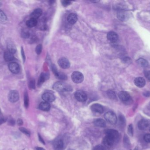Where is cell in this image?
<instances>
[{
  "mask_svg": "<svg viewBox=\"0 0 150 150\" xmlns=\"http://www.w3.org/2000/svg\"><path fill=\"white\" fill-rule=\"evenodd\" d=\"M53 88L60 92H70L72 90L71 86L63 81L56 82L53 85Z\"/></svg>",
  "mask_w": 150,
  "mask_h": 150,
  "instance_id": "cell-1",
  "label": "cell"
},
{
  "mask_svg": "<svg viewBox=\"0 0 150 150\" xmlns=\"http://www.w3.org/2000/svg\"><path fill=\"white\" fill-rule=\"evenodd\" d=\"M104 117L107 121L111 124L114 125L117 122V116L112 111L107 112L105 114Z\"/></svg>",
  "mask_w": 150,
  "mask_h": 150,
  "instance_id": "cell-2",
  "label": "cell"
},
{
  "mask_svg": "<svg viewBox=\"0 0 150 150\" xmlns=\"http://www.w3.org/2000/svg\"><path fill=\"white\" fill-rule=\"evenodd\" d=\"M75 98L80 102H85L87 101V96L86 92L82 90H78L74 94Z\"/></svg>",
  "mask_w": 150,
  "mask_h": 150,
  "instance_id": "cell-3",
  "label": "cell"
},
{
  "mask_svg": "<svg viewBox=\"0 0 150 150\" xmlns=\"http://www.w3.org/2000/svg\"><path fill=\"white\" fill-rule=\"evenodd\" d=\"M72 80L74 82L77 84L81 83L84 81V76L79 71L74 72L72 76Z\"/></svg>",
  "mask_w": 150,
  "mask_h": 150,
  "instance_id": "cell-4",
  "label": "cell"
},
{
  "mask_svg": "<svg viewBox=\"0 0 150 150\" xmlns=\"http://www.w3.org/2000/svg\"><path fill=\"white\" fill-rule=\"evenodd\" d=\"M19 93L17 91L12 90L10 91L8 95V99L10 102L12 103L16 102L19 101Z\"/></svg>",
  "mask_w": 150,
  "mask_h": 150,
  "instance_id": "cell-5",
  "label": "cell"
},
{
  "mask_svg": "<svg viewBox=\"0 0 150 150\" xmlns=\"http://www.w3.org/2000/svg\"><path fill=\"white\" fill-rule=\"evenodd\" d=\"M115 142H116L115 139L113 138H112L110 136L106 135L105 137L103 138L102 143L104 146L109 147L112 146Z\"/></svg>",
  "mask_w": 150,
  "mask_h": 150,
  "instance_id": "cell-6",
  "label": "cell"
},
{
  "mask_svg": "<svg viewBox=\"0 0 150 150\" xmlns=\"http://www.w3.org/2000/svg\"><path fill=\"white\" fill-rule=\"evenodd\" d=\"M58 64L60 67L63 69H68L70 66L69 60L65 57L60 59L58 61Z\"/></svg>",
  "mask_w": 150,
  "mask_h": 150,
  "instance_id": "cell-7",
  "label": "cell"
},
{
  "mask_svg": "<svg viewBox=\"0 0 150 150\" xmlns=\"http://www.w3.org/2000/svg\"><path fill=\"white\" fill-rule=\"evenodd\" d=\"M105 135H109L111 136V137L113 138L114 139H115L116 141H117L119 139V132L116 130L110 129H107L105 131Z\"/></svg>",
  "mask_w": 150,
  "mask_h": 150,
  "instance_id": "cell-8",
  "label": "cell"
},
{
  "mask_svg": "<svg viewBox=\"0 0 150 150\" xmlns=\"http://www.w3.org/2000/svg\"><path fill=\"white\" fill-rule=\"evenodd\" d=\"M91 111L94 113L102 114L104 111V108L101 104H94L91 107Z\"/></svg>",
  "mask_w": 150,
  "mask_h": 150,
  "instance_id": "cell-9",
  "label": "cell"
},
{
  "mask_svg": "<svg viewBox=\"0 0 150 150\" xmlns=\"http://www.w3.org/2000/svg\"><path fill=\"white\" fill-rule=\"evenodd\" d=\"M9 68L11 72L15 74H17L19 73L20 71L19 65L15 62L11 63L10 64H9Z\"/></svg>",
  "mask_w": 150,
  "mask_h": 150,
  "instance_id": "cell-10",
  "label": "cell"
},
{
  "mask_svg": "<svg viewBox=\"0 0 150 150\" xmlns=\"http://www.w3.org/2000/svg\"><path fill=\"white\" fill-rule=\"evenodd\" d=\"M42 98L44 101L47 102H52L55 99V97L53 94L49 92H46L43 94Z\"/></svg>",
  "mask_w": 150,
  "mask_h": 150,
  "instance_id": "cell-11",
  "label": "cell"
},
{
  "mask_svg": "<svg viewBox=\"0 0 150 150\" xmlns=\"http://www.w3.org/2000/svg\"><path fill=\"white\" fill-rule=\"evenodd\" d=\"M119 99L124 102H128L130 100L129 94L126 91H121L119 93Z\"/></svg>",
  "mask_w": 150,
  "mask_h": 150,
  "instance_id": "cell-12",
  "label": "cell"
},
{
  "mask_svg": "<svg viewBox=\"0 0 150 150\" xmlns=\"http://www.w3.org/2000/svg\"><path fill=\"white\" fill-rule=\"evenodd\" d=\"M117 17L122 21H126L129 18V14L126 11L121 10L118 13Z\"/></svg>",
  "mask_w": 150,
  "mask_h": 150,
  "instance_id": "cell-13",
  "label": "cell"
},
{
  "mask_svg": "<svg viewBox=\"0 0 150 150\" xmlns=\"http://www.w3.org/2000/svg\"><path fill=\"white\" fill-rule=\"evenodd\" d=\"M107 38L112 42H115L118 40V36L115 32L111 31L108 32L107 35Z\"/></svg>",
  "mask_w": 150,
  "mask_h": 150,
  "instance_id": "cell-14",
  "label": "cell"
},
{
  "mask_svg": "<svg viewBox=\"0 0 150 150\" xmlns=\"http://www.w3.org/2000/svg\"><path fill=\"white\" fill-rule=\"evenodd\" d=\"M149 125V122L147 120L142 119L138 123V128L141 130H144L148 128Z\"/></svg>",
  "mask_w": 150,
  "mask_h": 150,
  "instance_id": "cell-15",
  "label": "cell"
},
{
  "mask_svg": "<svg viewBox=\"0 0 150 150\" xmlns=\"http://www.w3.org/2000/svg\"><path fill=\"white\" fill-rule=\"evenodd\" d=\"M145 80L142 77H137L134 80L135 85L139 88H142L145 85Z\"/></svg>",
  "mask_w": 150,
  "mask_h": 150,
  "instance_id": "cell-16",
  "label": "cell"
},
{
  "mask_svg": "<svg viewBox=\"0 0 150 150\" xmlns=\"http://www.w3.org/2000/svg\"><path fill=\"white\" fill-rule=\"evenodd\" d=\"M64 142L61 139H58L54 143V147L55 150H62L64 147Z\"/></svg>",
  "mask_w": 150,
  "mask_h": 150,
  "instance_id": "cell-17",
  "label": "cell"
},
{
  "mask_svg": "<svg viewBox=\"0 0 150 150\" xmlns=\"http://www.w3.org/2000/svg\"><path fill=\"white\" fill-rule=\"evenodd\" d=\"M7 46L8 51L10 52L12 54L16 53V48L13 41L11 40L8 41Z\"/></svg>",
  "mask_w": 150,
  "mask_h": 150,
  "instance_id": "cell-18",
  "label": "cell"
},
{
  "mask_svg": "<svg viewBox=\"0 0 150 150\" xmlns=\"http://www.w3.org/2000/svg\"><path fill=\"white\" fill-rule=\"evenodd\" d=\"M39 109L43 111H48L51 109V105L49 103L47 102H42L41 103L39 106Z\"/></svg>",
  "mask_w": 150,
  "mask_h": 150,
  "instance_id": "cell-19",
  "label": "cell"
},
{
  "mask_svg": "<svg viewBox=\"0 0 150 150\" xmlns=\"http://www.w3.org/2000/svg\"><path fill=\"white\" fill-rule=\"evenodd\" d=\"M78 17L76 14L74 13H71L67 17V21L71 24H74L77 23Z\"/></svg>",
  "mask_w": 150,
  "mask_h": 150,
  "instance_id": "cell-20",
  "label": "cell"
},
{
  "mask_svg": "<svg viewBox=\"0 0 150 150\" xmlns=\"http://www.w3.org/2000/svg\"><path fill=\"white\" fill-rule=\"evenodd\" d=\"M94 124L97 127L104 128L106 126V122L105 120L101 118H98L94 120Z\"/></svg>",
  "mask_w": 150,
  "mask_h": 150,
  "instance_id": "cell-21",
  "label": "cell"
},
{
  "mask_svg": "<svg viewBox=\"0 0 150 150\" xmlns=\"http://www.w3.org/2000/svg\"><path fill=\"white\" fill-rule=\"evenodd\" d=\"M42 14V10L40 9H37L34 10L31 14V17L33 19L37 20L39 18Z\"/></svg>",
  "mask_w": 150,
  "mask_h": 150,
  "instance_id": "cell-22",
  "label": "cell"
},
{
  "mask_svg": "<svg viewBox=\"0 0 150 150\" xmlns=\"http://www.w3.org/2000/svg\"><path fill=\"white\" fill-rule=\"evenodd\" d=\"M49 74H47V73H42L40 74L38 80V85L40 86L46 80H47L49 78Z\"/></svg>",
  "mask_w": 150,
  "mask_h": 150,
  "instance_id": "cell-23",
  "label": "cell"
},
{
  "mask_svg": "<svg viewBox=\"0 0 150 150\" xmlns=\"http://www.w3.org/2000/svg\"><path fill=\"white\" fill-rule=\"evenodd\" d=\"M4 58L6 61L9 62V61H12L14 60V55H13V54L11 53L10 52L7 51L5 52L4 53Z\"/></svg>",
  "mask_w": 150,
  "mask_h": 150,
  "instance_id": "cell-24",
  "label": "cell"
},
{
  "mask_svg": "<svg viewBox=\"0 0 150 150\" xmlns=\"http://www.w3.org/2000/svg\"><path fill=\"white\" fill-rule=\"evenodd\" d=\"M137 64L142 67H147L148 65V63L147 60L143 58H140L136 61Z\"/></svg>",
  "mask_w": 150,
  "mask_h": 150,
  "instance_id": "cell-25",
  "label": "cell"
},
{
  "mask_svg": "<svg viewBox=\"0 0 150 150\" xmlns=\"http://www.w3.org/2000/svg\"><path fill=\"white\" fill-rule=\"evenodd\" d=\"M37 20L31 18L30 19L28 20L26 22V25L29 27H33L37 26Z\"/></svg>",
  "mask_w": 150,
  "mask_h": 150,
  "instance_id": "cell-26",
  "label": "cell"
},
{
  "mask_svg": "<svg viewBox=\"0 0 150 150\" xmlns=\"http://www.w3.org/2000/svg\"><path fill=\"white\" fill-rule=\"evenodd\" d=\"M107 94L108 97L111 99H113V100L117 99V96L116 95V94L115 92L113 91L112 90H108L107 92Z\"/></svg>",
  "mask_w": 150,
  "mask_h": 150,
  "instance_id": "cell-27",
  "label": "cell"
},
{
  "mask_svg": "<svg viewBox=\"0 0 150 150\" xmlns=\"http://www.w3.org/2000/svg\"><path fill=\"white\" fill-rule=\"evenodd\" d=\"M24 103L25 108H27L29 105V98L28 95V92L26 91L25 92L24 96Z\"/></svg>",
  "mask_w": 150,
  "mask_h": 150,
  "instance_id": "cell-28",
  "label": "cell"
},
{
  "mask_svg": "<svg viewBox=\"0 0 150 150\" xmlns=\"http://www.w3.org/2000/svg\"><path fill=\"white\" fill-rule=\"evenodd\" d=\"M56 78L61 80H66L67 79V77L66 75L63 73V72H58V74H57L56 76Z\"/></svg>",
  "mask_w": 150,
  "mask_h": 150,
  "instance_id": "cell-29",
  "label": "cell"
},
{
  "mask_svg": "<svg viewBox=\"0 0 150 150\" xmlns=\"http://www.w3.org/2000/svg\"><path fill=\"white\" fill-rule=\"evenodd\" d=\"M7 20V17L5 13L3 11L0 10V20L1 21L5 22Z\"/></svg>",
  "mask_w": 150,
  "mask_h": 150,
  "instance_id": "cell-30",
  "label": "cell"
},
{
  "mask_svg": "<svg viewBox=\"0 0 150 150\" xmlns=\"http://www.w3.org/2000/svg\"><path fill=\"white\" fill-rule=\"evenodd\" d=\"M119 123L122 125H124L126 124V119L124 116L122 115H119Z\"/></svg>",
  "mask_w": 150,
  "mask_h": 150,
  "instance_id": "cell-31",
  "label": "cell"
},
{
  "mask_svg": "<svg viewBox=\"0 0 150 150\" xmlns=\"http://www.w3.org/2000/svg\"><path fill=\"white\" fill-rule=\"evenodd\" d=\"M19 130L21 132L23 133L24 134L26 135V136H30V131L28 130V129H27L26 128H24V127H21L19 128Z\"/></svg>",
  "mask_w": 150,
  "mask_h": 150,
  "instance_id": "cell-32",
  "label": "cell"
},
{
  "mask_svg": "<svg viewBox=\"0 0 150 150\" xmlns=\"http://www.w3.org/2000/svg\"><path fill=\"white\" fill-rule=\"evenodd\" d=\"M128 132L129 136H133V128L132 124H130L128 127Z\"/></svg>",
  "mask_w": 150,
  "mask_h": 150,
  "instance_id": "cell-33",
  "label": "cell"
},
{
  "mask_svg": "<svg viewBox=\"0 0 150 150\" xmlns=\"http://www.w3.org/2000/svg\"><path fill=\"white\" fill-rule=\"evenodd\" d=\"M42 51V45L41 44H39L37 46L36 48V52L37 54L40 55Z\"/></svg>",
  "mask_w": 150,
  "mask_h": 150,
  "instance_id": "cell-34",
  "label": "cell"
},
{
  "mask_svg": "<svg viewBox=\"0 0 150 150\" xmlns=\"http://www.w3.org/2000/svg\"><path fill=\"white\" fill-rule=\"evenodd\" d=\"M124 143L125 146H129L130 145V142L129 139V138L126 135H125L124 136Z\"/></svg>",
  "mask_w": 150,
  "mask_h": 150,
  "instance_id": "cell-35",
  "label": "cell"
},
{
  "mask_svg": "<svg viewBox=\"0 0 150 150\" xmlns=\"http://www.w3.org/2000/svg\"><path fill=\"white\" fill-rule=\"evenodd\" d=\"M93 150H105V148L102 145H98L94 146Z\"/></svg>",
  "mask_w": 150,
  "mask_h": 150,
  "instance_id": "cell-36",
  "label": "cell"
},
{
  "mask_svg": "<svg viewBox=\"0 0 150 150\" xmlns=\"http://www.w3.org/2000/svg\"><path fill=\"white\" fill-rule=\"evenodd\" d=\"M61 4L62 6L64 7H67L68 6H69L70 4H71L72 2L70 1H62L61 2Z\"/></svg>",
  "mask_w": 150,
  "mask_h": 150,
  "instance_id": "cell-37",
  "label": "cell"
},
{
  "mask_svg": "<svg viewBox=\"0 0 150 150\" xmlns=\"http://www.w3.org/2000/svg\"><path fill=\"white\" fill-rule=\"evenodd\" d=\"M29 87L31 89H35V81L34 79L30 81L29 85Z\"/></svg>",
  "mask_w": 150,
  "mask_h": 150,
  "instance_id": "cell-38",
  "label": "cell"
},
{
  "mask_svg": "<svg viewBox=\"0 0 150 150\" xmlns=\"http://www.w3.org/2000/svg\"><path fill=\"white\" fill-rule=\"evenodd\" d=\"M51 69H52V71L54 74L55 75V76H56L57 75V74H58V69L57 68L56 66L55 65H52L51 66Z\"/></svg>",
  "mask_w": 150,
  "mask_h": 150,
  "instance_id": "cell-39",
  "label": "cell"
},
{
  "mask_svg": "<svg viewBox=\"0 0 150 150\" xmlns=\"http://www.w3.org/2000/svg\"><path fill=\"white\" fill-rule=\"evenodd\" d=\"M143 139L146 142L150 143V134H145L143 137Z\"/></svg>",
  "mask_w": 150,
  "mask_h": 150,
  "instance_id": "cell-40",
  "label": "cell"
},
{
  "mask_svg": "<svg viewBox=\"0 0 150 150\" xmlns=\"http://www.w3.org/2000/svg\"><path fill=\"white\" fill-rule=\"evenodd\" d=\"M21 35H22V37H23V38H28L30 36V34L28 32H26V31L22 32Z\"/></svg>",
  "mask_w": 150,
  "mask_h": 150,
  "instance_id": "cell-41",
  "label": "cell"
},
{
  "mask_svg": "<svg viewBox=\"0 0 150 150\" xmlns=\"http://www.w3.org/2000/svg\"><path fill=\"white\" fill-rule=\"evenodd\" d=\"M21 54H22V56L23 57V62H24L25 60H26V57H25V55L23 47H22V48H21Z\"/></svg>",
  "mask_w": 150,
  "mask_h": 150,
  "instance_id": "cell-42",
  "label": "cell"
},
{
  "mask_svg": "<svg viewBox=\"0 0 150 150\" xmlns=\"http://www.w3.org/2000/svg\"><path fill=\"white\" fill-rule=\"evenodd\" d=\"M38 138L39 140V141H40L41 143H42L44 144H45V142L44 141V139H43V138L41 137V136L40 134H38Z\"/></svg>",
  "mask_w": 150,
  "mask_h": 150,
  "instance_id": "cell-43",
  "label": "cell"
},
{
  "mask_svg": "<svg viewBox=\"0 0 150 150\" xmlns=\"http://www.w3.org/2000/svg\"><path fill=\"white\" fill-rule=\"evenodd\" d=\"M9 124L10 125H14L15 124V121L13 119L11 118L9 121Z\"/></svg>",
  "mask_w": 150,
  "mask_h": 150,
  "instance_id": "cell-44",
  "label": "cell"
},
{
  "mask_svg": "<svg viewBox=\"0 0 150 150\" xmlns=\"http://www.w3.org/2000/svg\"><path fill=\"white\" fill-rule=\"evenodd\" d=\"M145 76L148 79L150 80V71H147L145 73Z\"/></svg>",
  "mask_w": 150,
  "mask_h": 150,
  "instance_id": "cell-45",
  "label": "cell"
},
{
  "mask_svg": "<svg viewBox=\"0 0 150 150\" xmlns=\"http://www.w3.org/2000/svg\"><path fill=\"white\" fill-rule=\"evenodd\" d=\"M17 124L19 125H23V120H22L21 119H18L17 120Z\"/></svg>",
  "mask_w": 150,
  "mask_h": 150,
  "instance_id": "cell-46",
  "label": "cell"
},
{
  "mask_svg": "<svg viewBox=\"0 0 150 150\" xmlns=\"http://www.w3.org/2000/svg\"><path fill=\"white\" fill-rule=\"evenodd\" d=\"M6 121V119L4 118H0V125H1L4 122H5Z\"/></svg>",
  "mask_w": 150,
  "mask_h": 150,
  "instance_id": "cell-47",
  "label": "cell"
},
{
  "mask_svg": "<svg viewBox=\"0 0 150 150\" xmlns=\"http://www.w3.org/2000/svg\"><path fill=\"white\" fill-rule=\"evenodd\" d=\"M36 149L37 150H45L44 148L41 147H37Z\"/></svg>",
  "mask_w": 150,
  "mask_h": 150,
  "instance_id": "cell-48",
  "label": "cell"
},
{
  "mask_svg": "<svg viewBox=\"0 0 150 150\" xmlns=\"http://www.w3.org/2000/svg\"><path fill=\"white\" fill-rule=\"evenodd\" d=\"M99 1H92L91 2H93V3H97Z\"/></svg>",
  "mask_w": 150,
  "mask_h": 150,
  "instance_id": "cell-49",
  "label": "cell"
},
{
  "mask_svg": "<svg viewBox=\"0 0 150 150\" xmlns=\"http://www.w3.org/2000/svg\"><path fill=\"white\" fill-rule=\"evenodd\" d=\"M2 2H0V7H1V6H2Z\"/></svg>",
  "mask_w": 150,
  "mask_h": 150,
  "instance_id": "cell-50",
  "label": "cell"
},
{
  "mask_svg": "<svg viewBox=\"0 0 150 150\" xmlns=\"http://www.w3.org/2000/svg\"><path fill=\"white\" fill-rule=\"evenodd\" d=\"M134 150H138V149H137V147H136V148H135V149Z\"/></svg>",
  "mask_w": 150,
  "mask_h": 150,
  "instance_id": "cell-51",
  "label": "cell"
},
{
  "mask_svg": "<svg viewBox=\"0 0 150 150\" xmlns=\"http://www.w3.org/2000/svg\"><path fill=\"white\" fill-rule=\"evenodd\" d=\"M68 150H74L73 149H68Z\"/></svg>",
  "mask_w": 150,
  "mask_h": 150,
  "instance_id": "cell-52",
  "label": "cell"
},
{
  "mask_svg": "<svg viewBox=\"0 0 150 150\" xmlns=\"http://www.w3.org/2000/svg\"><path fill=\"white\" fill-rule=\"evenodd\" d=\"M0 114H1V111H0Z\"/></svg>",
  "mask_w": 150,
  "mask_h": 150,
  "instance_id": "cell-53",
  "label": "cell"
},
{
  "mask_svg": "<svg viewBox=\"0 0 150 150\" xmlns=\"http://www.w3.org/2000/svg\"></svg>",
  "mask_w": 150,
  "mask_h": 150,
  "instance_id": "cell-54",
  "label": "cell"
}]
</instances>
